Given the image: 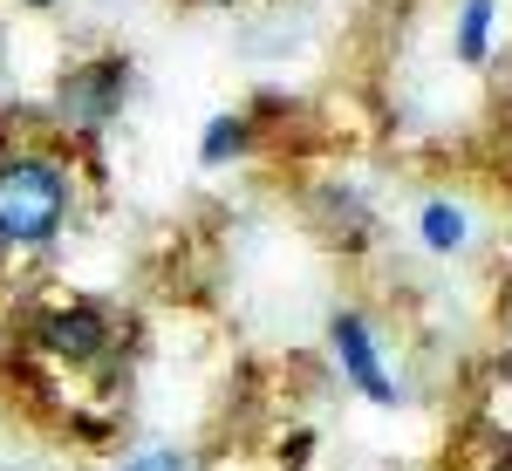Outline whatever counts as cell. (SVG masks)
Here are the masks:
<instances>
[{"label": "cell", "instance_id": "5", "mask_svg": "<svg viewBox=\"0 0 512 471\" xmlns=\"http://www.w3.org/2000/svg\"><path fill=\"white\" fill-rule=\"evenodd\" d=\"M417 226H424V246H431V253H458V246L472 239L465 205H451V198H431V205L417 212Z\"/></svg>", "mask_w": 512, "mask_h": 471}, {"label": "cell", "instance_id": "6", "mask_svg": "<svg viewBox=\"0 0 512 471\" xmlns=\"http://www.w3.org/2000/svg\"><path fill=\"white\" fill-rule=\"evenodd\" d=\"M492 14H499V0H465L458 7V62H485L492 55Z\"/></svg>", "mask_w": 512, "mask_h": 471}, {"label": "cell", "instance_id": "1", "mask_svg": "<svg viewBox=\"0 0 512 471\" xmlns=\"http://www.w3.org/2000/svg\"><path fill=\"white\" fill-rule=\"evenodd\" d=\"M69 219V171L41 151L0 157V246H48Z\"/></svg>", "mask_w": 512, "mask_h": 471}, {"label": "cell", "instance_id": "7", "mask_svg": "<svg viewBox=\"0 0 512 471\" xmlns=\"http://www.w3.org/2000/svg\"><path fill=\"white\" fill-rule=\"evenodd\" d=\"M239 151H246V117H233V110H226V117L205 123V144H198V157H205V164H226V157H239Z\"/></svg>", "mask_w": 512, "mask_h": 471}, {"label": "cell", "instance_id": "2", "mask_svg": "<svg viewBox=\"0 0 512 471\" xmlns=\"http://www.w3.org/2000/svg\"><path fill=\"white\" fill-rule=\"evenodd\" d=\"M328 342H335L342 376H349L369 403H396V383H390V369H383V349H376V328H369L362 314H335V321H328Z\"/></svg>", "mask_w": 512, "mask_h": 471}, {"label": "cell", "instance_id": "8", "mask_svg": "<svg viewBox=\"0 0 512 471\" xmlns=\"http://www.w3.org/2000/svg\"><path fill=\"white\" fill-rule=\"evenodd\" d=\"M123 471H192V465H185V451H164V444H151V451L123 458Z\"/></svg>", "mask_w": 512, "mask_h": 471}, {"label": "cell", "instance_id": "4", "mask_svg": "<svg viewBox=\"0 0 512 471\" xmlns=\"http://www.w3.org/2000/svg\"><path fill=\"white\" fill-rule=\"evenodd\" d=\"M117 89H123V69L117 62H96V69H82V76L62 89V110L76 123H103L117 110Z\"/></svg>", "mask_w": 512, "mask_h": 471}, {"label": "cell", "instance_id": "3", "mask_svg": "<svg viewBox=\"0 0 512 471\" xmlns=\"http://www.w3.org/2000/svg\"><path fill=\"white\" fill-rule=\"evenodd\" d=\"M41 342L62 355V362H96V355L110 349V321L96 308H55L41 321Z\"/></svg>", "mask_w": 512, "mask_h": 471}]
</instances>
